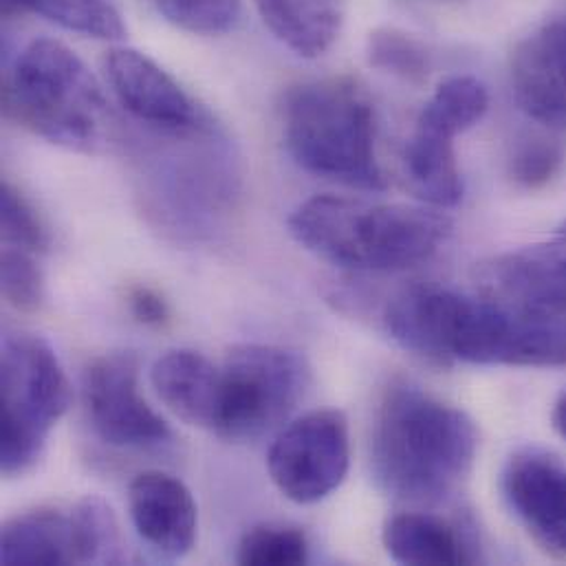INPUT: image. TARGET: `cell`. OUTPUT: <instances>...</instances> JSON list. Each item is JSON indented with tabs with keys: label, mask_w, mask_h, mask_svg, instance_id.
I'll use <instances>...</instances> for the list:
<instances>
[{
	"label": "cell",
	"mask_w": 566,
	"mask_h": 566,
	"mask_svg": "<svg viewBox=\"0 0 566 566\" xmlns=\"http://www.w3.org/2000/svg\"><path fill=\"white\" fill-rule=\"evenodd\" d=\"M479 452L474 419L410 386H392L377 412L370 461L379 488L406 503H441L470 476Z\"/></svg>",
	"instance_id": "1"
},
{
	"label": "cell",
	"mask_w": 566,
	"mask_h": 566,
	"mask_svg": "<svg viewBox=\"0 0 566 566\" xmlns=\"http://www.w3.org/2000/svg\"><path fill=\"white\" fill-rule=\"evenodd\" d=\"M289 232L335 268L392 274L428 263L452 234V223L432 206L319 195L297 206L289 217Z\"/></svg>",
	"instance_id": "2"
},
{
	"label": "cell",
	"mask_w": 566,
	"mask_h": 566,
	"mask_svg": "<svg viewBox=\"0 0 566 566\" xmlns=\"http://www.w3.org/2000/svg\"><path fill=\"white\" fill-rule=\"evenodd\" d=\"M375 111L348 77L291 86L283 102L284 146L306 172L359 190H384L375 150Z\"/></svg>",
	"instance_id": "3"
},
{
	"label": "cell",
	"mask_w": 566,
	"mask_h": 566,
	"mask_svg": "<svg viewBox=\"0 0 566 566\" xmlns=\"http://www.w3.org/2000/svg\"><path fill=\"white\" fill-rule=\"evenodd\" d=\"M7 117L71 150H95L106 135L108 104L86 64L62 42L31 40L2 82Z\"/></svg>",
	"instance_id": "4"
},
{
	"label": "cell",
	"mask_w": 566,
	"mask_h": 566,
	"mask_svg": "<svg viewBox=\"0 0 566 566\" xmlns=\"http://www.w3.org/2000/svg\"><path fill=\"white\" fill-rule=\"evenodd\" d=\"M510 319V366H566V223L556 239L479 268V291Z\"/></svg>",
	"instance_id": "5"
},
{
	"label": "cell",
	"mask_w": 566,
	"mask_h": 566,
	"mask_svg": "<svg viewBox=\"0 0 566 566\" xmlns=\"http://www.w3.org/2000/svg\"><path fill=\"white\" fill-rule=\"evenodd\" d=\"M0 388V470L13 479L40 461L51 430L71 406V386L46 339L11 333L2 339Z\"/></svg>",
	"instance_id": "6"
},
{
	"label": "cell",
	"mask_w": 566,
	"mask_h": 566,
	"mask_svg": "<svg viewBox=\"0 0 566 566\" xmlns=\"http://www.w3.org/2000/svg\"><path fill=\"white\" fill-rule=\"evenodd\" d=\"M311 370L304 357L272 344L234 346L221 366V410L214 434L256 441L293 415L306 395Z\"/></svg>",
	"instance_id": "7"
},
{
	"label": "cell",
	"mask_w": 566,
	"mask_h": 566,
	"mask_svg": "<svg viewBox=\"0 0 566 566\" xmlns=\"http://www.w3.org/2000/svg\"><path fill=\"white\" fill-rule=\"evenodd\" d=\"M350 468L348 421L339 410H313L281 430L268 470L284 499L313 505L344 483Z\"/></svg>",
	"instance_id": "8"
},
{
	"label": "cell",
	"mask_w": 566,
	"mask_h": 566,
	"mask_svg": "<svg viewBox=\"0 0 566 566\" xmlns=\"http://www.w3.org/2000/svg\"><path fill=\"white\" fill-rule=\"evenodd\" d=\"M84 403L95 434L113 448H155L172 439L139 392V364L130 353H111L88 366Z\"/></svg>",
	"instance_id": "9"
},
{
	"label": "cell",
	"mask_w": 566,
	"mask_h": 566,
	"mask_svg": "<svg viewBox=\"0 0 566 566\" xmlns=\"http://www.w3.org/2000/svg\"><path fill=\"white\" fill-rule=\"evenodd\" d=\"M510 73L521 111L554 133H566V7L514 46Z\"/></svg>",
	"instance_id": "10"
},
{
	"label": "cell",
	"mask_w": 566,
	"mask_h": 566,
	"mask_svg": "<svg viewBox=\"0 0 566 566\" xmlns=\"http://www.w3.org/2000/svg\"><path fill=\"white\" fill-rule=\"evenodd\" d=\"M104 71L119 104L139 122L164 133L199 130L201 115L184 86L153 57L135 49H113Z\"/></svg>",
	"instance_id": "11"
},
{
	"label": "cell",
	"mask_w": 566,
	"mask_h": 566,
	"mask_svg": "<svg viewBox=\"0 0 566 566\" xmlns=\"http://www.w3.org/2000/svg\"><path fill=\"white\" fill-rule=\"evenodd\" d=\"M130 521L139 538L161 558L181 560L197 543L192 492L164 472H142L128 488Z\"/></svg>",
	"instance_id": "12"
},
{
	"label": "cell",
	"mask_w": 566,
	"mask_h": 566,
	"mask_svg": "<svg viewBox=\"0 0 566 566\" xmlns=\"http://www.w3.org/2000/svg\"><path fill=\"white\" fill-rule=\"evenodd\" d=\"M510 507L532 538L554 556H566V468L552 457L516 454L503 476Z\"/></svg>",
	"instance_id": "13"
},
{
	"label": "cell",
	"mask_w": 566,
	"mask_h": 566,
	"mask_svg": "<svg viewBox=\"0 0 566 566\" xmlns=\"http://www.w3.org/2000/svg\"><path fill=\"white\" fill-rule=\"evenodd\" d=\"M150 381L157 397L179 419L210 432L217 430L221 410V366H214L197 350L177 348L155 361Z\"/></svg>",
	"instance_id": "14"
},
{
	"label": "cell",
	"mask_w": 566,
	"mask_h": 566,
	"mask_svg": "<svg viewBox=\"0 0 566 566\" xmlns=\"http://www.w3.org/2000/svg\"><path fill=\"white\" fill-rule=\"evenodd\" d=\"M452 135L426 124L415 130L403 150V170L410 190L432 208H454L463 199V177Z\"/></svg>",
	"instance_id": "15"
},
{
	"label": "cell",
	"mask_w": 566,
	"mask_h": 566,
	"mask_svg": "<svg viewBox=\"0 0 566 566\" xmlns=\"http://www.w3.org/2000/svg\"><path fill=\"white\" fill-rule=\"evenodd\" d=\"M0 563L7 566L75 565L71 516L57 510H31L4 523Z\"/></svg>",
	"instance_id": "16"
},
{
	"label": "cell",
	"mask_w": 566,
	"mask_h": 566,
	"mask_svg": "<svg viewBox=\"0 0 566 566\" xmlns=\"http://www.w3.org/2000/svg\"><path fill=\"white\" fill-rule=\"evenodd\" d=\"M270 31L302 57L326 53L342 29L339 0H254Z\"/></svg>",
	"instance_id": "17"
},
{
	"label": "cell",
	"mask_w": 566,
	"mask_h": 566,
	"mask_svg": "<svg viewBox=\"0 0 566 566\" xmlns=\"http://www.w3.org/2000/svg\"><path fill=\"white\" fill-rule=\"evenodd\" d=\"M386 554L399 565H465L468 547L446 521L428 514H397L381 534Z\"/></svg>",
	"instance_id": "18"
},
{
	"label": "cell",
	"mask_w": 566,
	"mask_h": 566,
	"mask_svg": "<svg viewBox=\"0 0 566 566\" xmlns=\"http://www.w3.org/2000/svg\"><path fill=\"white\" fill-rule=\"evenodd\" d=\"M33 11L46 20L97 40H119L126 24L113 0H2V13Z\"/></svg>",
	"instance_id": "19"
},
{
	"label": "cell",
	"mask_w": 566,
	"mask_h": 566,
	"mask_svg": "<svg viewBox=\"0 0 566 566\" xmlns=\"http://www.w3.org/2000/svg\"><path fill=\"white\" fill-rule=\"evenodd\" d=\"M488 108L490 93L479 77L452 75L437 86L417 122L459 137L474 128L485 117Z\"/></svg>",
	"instance_id": "20"
},
{
	"label": "cell",
	"mask_w": 566,
	"mask_h": 566,
	"mask_svg": "<svg viewBox=\"0 0 566 566\" xmlns=\"http://www.w3.org/2000/svg\"><path fill=\"white\" fill-rule=\"evenodd\" d=\"M75 565H115L122 560L119 525L99 496L82 499L71 512Z\"/></svg>",
	"instance_id": "21"
},
{
	"label": "cell",
	"mask_w": 566,
	"mask_h": 566,
	"mask_svg": "<svg viewBox=\"0 0 566 566\" xmlns=\"http://www.w3.org/2000/svg\"><path fill=\"white\" fill-rule=\"evenodd\" d=\"M366 57L370 66L408 82H421L430 71L428 49L417 38L395 27L370 31Z\"/></svg>",
	"instance_id": "22"
},
{
	"label": "cell",
	"mask_w": 566,
	"mask_h": 566,
	"mask_svg": "<svg viewBox=\"0 0 566 566\" xmlns=\"http://www.w3.org/2000/svg\"><path fill=\"white\" fill-rule=\"evenodd\" d=\"M237 560L248 566L304 565L308 560V543L297 527L265 523L245 532Z\"/></svg>",
	"instance_id": "23"
},
{
	"label": "cell",
	"mask_w": 566,
	"mask_h": 566,
	"mask_svg": "<svg viewBox=\"0 0 566 566\" xmlns=\"http://www.w3.org/2000/svg\"><path fill=\"white\" fill-rule=\"evenodd\" d=\"M175 27L197 35H221L234 29L241 0H153Z\"/></svg>",
	"instance_id": "24"
},
{
	"label": "cell",
	"mask_w": 566,
	"mask_h": 566,
	"mask_svg": "<svg viewBox=\"0 0 566 566\" xmlns=\"http://www.w3.org/2000/svg\"><path fill=\"white\" fill-rule=\"evenodd\" d=\"M0 221L4 248L24 250L31 254H42L49 250V234L40 214L24 199V195L7 181L0 190Z\"/></svg>",
	"instance_id": "25"
},
{
	"label": "cell",
	"mask_w": 566,
	"mask_h": 566,
	"mask_svg": "<svg viewBox=\"0 0 566 566\" xmlns=\"http://www.w3.org/2000/svg\"><path fill=\"white\" fill-rule=\"evenodd\" d=\"M565 159L566 150L560 139L534 133L516 146L512 157V177L518 186L538 190L560 172Z\"/></svg>",
	"instance_id": "26"
},
{
	"label": "cell",
	"mask_w": 566,
	"mask_h": 566,
	"mask_svg": "<svg viewBox=\"0 0 566 566\" xmlns=\"http://www.w3.org/2000/svg\"><path fill=\"white\" fill-rule=\"evenodd\" d=\"M0 279L4 300L22 313L40 308L44 300V279L31 252L4 248L0 261Z\"/></svg>",
	"instance_id": "27"
},
{
	"label": "cell",
	"mask_w": 566,
	"mask_h": 566,
	"mask_svg": "<svg viewBox=\"0 0 566 566\" xmlns=\"http://www.w3.org/2000/svg\"><path fill=\"white\" fill-rule=\"evenodd\" d=\"M130 300V311L133 315L142 322V324H148V326H161L168 322L170 317V308L166 304V300L153 291V289H146V286H137L130 291L128 295Z\"/></svg>",
	"instance_id": "28"
},
{
	"label": "cell",
	"mask_w": 566,
	"mask_h": 566,
	"mask_svg": "<svg viewBox=\"0 0 566 566\" xmlns=\"http://www.w3.org/2000/svg\"><path fill=\"white\" fill-rule=\"evenodd\" d=\"M552 419H554V428H556V432L563 437L566 441V392L556 401V408H554V415H552Z\"/></svg>",
	"instance_id": "29"
},
{
	"label": "cell",
	"mask_w": 566,
	"mask_h": 566,
	"mask_svg": "<svg viewBox=\"0 0 566 566\" xmlns=\"http://www.w3.org/2000/svg\"><path fill=\"white\" fill-rule=\"evenodd\" d=\"M408 2H419V4H434V7H450V4H461L463 0H408Z\"/></svg>",
	"instance_id": "30"
}]
</instances>
